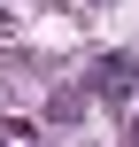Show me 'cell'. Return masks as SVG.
<instances>
[{
	"label": "cell",
	"mask_w": 139,
	"mask_h": 147,
	"mask_svg": "<svg viewBox=\"0 0 139 147\" xmlns=\"http://www.w3.org/2000/svg\"><path fill=\"white\" fill-rule=\"evenodd\" d=\"M93 93H108V101H132V93H139V62H132V54H101V70H93Z\"/></svg>",
	"instance_id": "obj_1"
},
{
	"label": "cell",
	"mask_w": 139,
	"mask_h": 147,
	"mask_svg": "<svg viewBox=\"0 0 139 147\" xmlns=\"http://www.w3.org/2000/svg\"><path fill=\"white\" fill-rule=\"evenodd\" d=\"M0 147H31V124H0Z\"/></svg>",
	"instance_id": "obj_2"
},
{
	"label": "cell",
	"mask_w": 139,
	"mask_h": 147,
	"mask_svg": "<svg viewBox=\"0 0 139 147\" xmlns=\"http://www.w3.org/2000/svg\"><path fill=\"white\" fill-rule=\"evenodd\" d=\"M132 140H139V124H132Z\"/></svg>",
	"instance_id": "obj_3"
}]
</instances>
